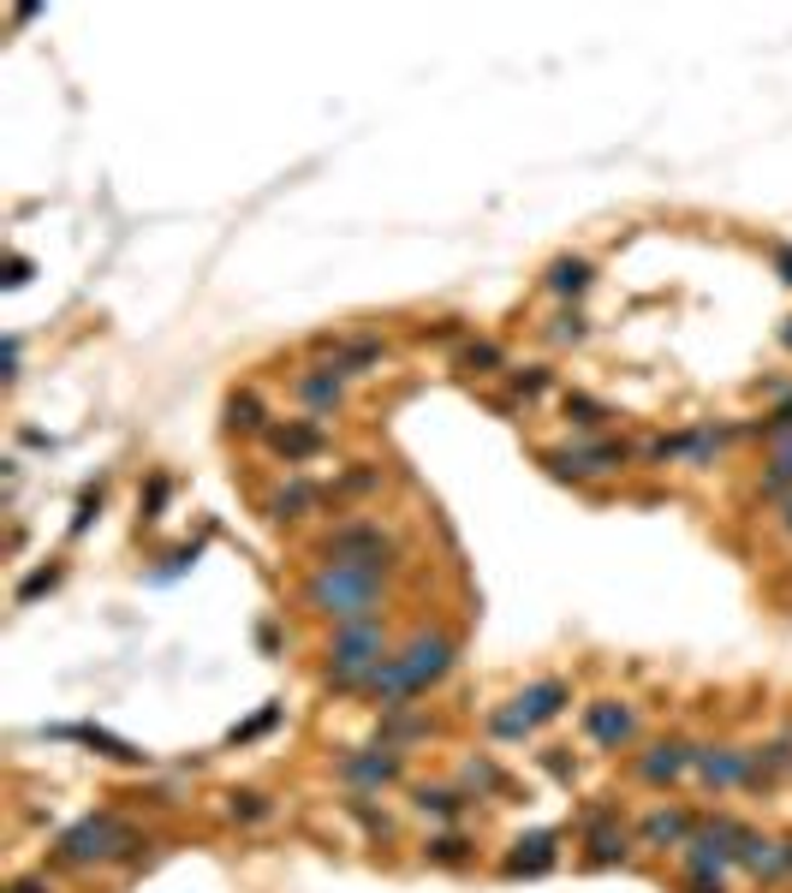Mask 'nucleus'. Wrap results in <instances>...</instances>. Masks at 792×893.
I'll return each instance as SVG.
<instances>
[{"label":"nucleus","mask_w":792,"mask_h":893,"mask_svg":"<svg viewBox=\"0 0 792 893\" xmlns=\"http://www.w3.org/2000/svg\"><path fill=\"white\" fill-rule=\"evenodd\" d=\"M138 834H131L120 816H90V823H78L61 840V858L66 863H96V858H138Z\"/></svg>","instance_id":"f03ea898"},{"label":"nucleus","mask_w":792,"mask_h":893,"mask_svg":"<svg viewBox=\"0 0 792 893\" xmlns=\"http://www.w3.org/2000/svg\"><path fill=\"white\" fill-rule=\"evenodd\" d=\"M566 417L578 423V429H596V423H603L608 412H603L596 400H584V393H566Z\"/></svg>","instance_id":"aec40b11"},{"label":"nucleus","mask_w":792,"mask_h":893,"mask_svg":"<svg viewBox=\"0 0 792 893\" xmlns=\"http://www.w3.org/2000/svg\"><path fill=\"white\" fill-rule=\"evenodd\" d=\"M692 816H680V810H655L650 823H643V840L650 846H692Z\"/></svg>","instance_id":"f8f14e48"},{"label":"nucleus","mask_w":792,"mask_h":893,"mask_svg":"<svg viewBox=\"0 0 792 893\" xmlns=\"http://www.w3.org/2000/svg\"><path fill=\"white\" fill-rule=\"evenodd\" d=\"M381 566L388 560H322L311 584H304V596H311V608L334 613L340 625H358V620H376V602H381Z\"/></svg>","instance_id":"f257e3e1"},{"label":"nucleus","mask_w":792,"mask_h":893,"mask_svg":"<svg viewBox=\"0 0 792 893\" xmlns=\"http://www.w3.org/2000/svg\"><path fill=\"white\" fill-rule=\"evenodd\" d=\"M299 400H304V405H316V412H334V405H340V375H334V370H311V375H299Z\"/></svg>","instance_id":"4468645a"},{"label":"nucleus","mask_w":792,"mask_h":893,"mask_svg":"<svg viewBox=\"0 0 792 893\" xmlns=\"http://www.w3.org/2000/svg\"><path fill=\"white\" fill-rule=\"evenodd\" d=\"M692 763H697L692 744H650V751L638 756V774H643L650 786H668V781H680V774L692 769Z\"/></svg>","instance_id":"0eeeda50"},{"label":"nucleus","mask_w":792,"mask_h":893,"mask_svg":"<svg viewBox=\"0 0 792 893\" xmlns=\"http://www.w3.org/2000/svg\"><path fill=\"white\" fill-rule=\"evenodd\" d=\"M692 769H697L709 786H745V781H751V756L733 751V744H703Z\"/></svg>","instance_id":"39448f33"},{"label":"nucleus","mask_w":792,"mask_h":893,"mask_svg":"<svg viewBox=\"0 0 792 893\" xmlns=\"http://www.w3.org/2000/svg\"><path fill=\"white\" fill-rule=\"evenodd\" d=\"M739 863H745L751 875H786V870H792V840L745 834V840H739Z\"/></svg>","instance_id":"423d86ee"},{"label":"nucleus","mask_w":792,"mask_h":893,"mask_svg":"<svg viewBox=\"0 0 792 893\" xmlns=\"http://www.w3.org/2000/svg\"><path fill=\"white\" fill-rule=\"evenodd\" d=\"M316 501V489H304V482H292V489H281V494H274V519H304V507H311Z\"/></svg>","instance_id":"a211bd4d"},{"label":"nucleus","mask_w":792,"mask_h":893,"mask_svg":"<svg viewBox=\"0 0 792 893\" xmlns=\"http://www.w3.org/2000/svg\"><path fill=\"white\" fill-rule=\"evenodd\" d=\"M566 697H572V691H566L561 679H542V685H531V691L512 697V715H519L524 727H531V721H549V715L566 709Z\"/></svg>","instance_id":"1a4fd4ad"},{"label":"nucleus","mask_w":792,"mask_h":893,"mask_svg":"<svg viewBox=\"0 0 792 893\" xmlns=\"http://www.w3.org/2000/svg\"><path fill=\"white\" fill-rule=\"evenodd\" d=\"M524 846H531V852H512V858H507V870H512V875H519V870H542V863L554 858V840H549V834H531Z\"/></svg>","instance_id":"f3484780"},{"label":"nucleus","mask_w":792,"mask_h":893,"mask_svg":"<svg viewBox=\"0 0 792 893\" xmlns=\"http://www.w3.org/2000/svg\"><path fill=\"white\" fill-rule=\"evenodd\" d=\"M48 584H54V573H36L31 584H24V602H31V596H42V590H48Z\"/></svg>","instance_id":"a878e982"},{"label":"nucleus","mask_w":792,"mask_h":893,"mask_svg":"<svg viewBox=\"0 0 792 893\" xmlns=\"http://www.w3.org/2000/svg\"><path fill=\"white\" fill-rule=\"evenodd\" d=\"M584 733H590L596 744H626L632 739V709H620V703H590Z\"/></svg>","instance_id":"9d476101"},{"label":"nucleus","mask_w":792,"mask_h":893,"mask_svg":"<svg viewBox=\"0 0 792 893\" xmlns=\"http://www.w3.org/2000/svg\"><path fill=\"white\" fill-rule=\"evenodd\" d=\"M786 524H792V507H786Z\"/></svg>","instance_id":"cd10ccee"},{"label":"nucleus","mask_w":792,"mask_h":893,"mask_svg":"<svg viewBox=\"0 0 792 893\" xmlns=\"http://www.w3.org/2000/svg\"><path fill=\"white\" fill-rule=\"evenodd\" d=\"M322 351H334V375H364L388 358V346L376 334H364V340H322Z\"/></svg>","instance_id":"6e6552de"},{"label":"nucleus","mask_w":792,"mask_h":893,"mask_svg":"<svg viewBox=\"0 0 792 893\" xmlns=\"http://www.w3.org/2000/svg\"><path fill=\"white\" fill-rule=\"evenodd\" d=\"M346 781H358V786H388L393 774H400V756H381V751H358V756H346L340 763Z\"/></svg>","instance_id":"9b49d317"},{"label":"nucleus","mask_w":792,"mask_h":893,"mask_svg":"<svg viewBox=\"0 0 792 893\" xmlns=\"http://www.w3.org/2000/svg\"><path fill=\"white\" fill-rule=\"evenodd\" d=\"M465 781H471V786H489V793H495V786H501V774H495L489 763H465Z\"/></svg>","instance_id":"393cba45"},{"label":"nucleus","mask_w":792,"mask_h":893,"mask_svg":"<svg viewBox=\"0 0 792 893\" xmlns=\"http://www.w3.org/2000/svg\"><path fill=\"white\" fill-rule=\"evenodd\" d=\"M781 269H786V281H792V251H781Z\"/></svg>","instance_id":"bb28decb"},{"label":"nucleus","mask_w":792,"mask_h":893,"mask_svg":"<svg viewBox=\"0 0 792 893\" xmlns=\"http://www.w3.org/2000/svg\"><path fill=\"white\" fill-rule=\"evenodd\" d=\"M542 388H549V370H519L512 375V393H519V400H536Z\"/></svg>","instance_id":"5701e85b"},{"label":"nucleus","mask_w":792,"mask_h":893,"mask_svg":"<svg viewBox=\"0 0 792 893\" xmlns=\"http://www.w3.org/2000/svg\"><path fill=\"white\" fill-rule=\"evenodd\" d=\"M227 810H232V816H245V823H257V816H269V804H262L257 793H232Z\"/></svg>","instance_id":"b1692460"},{"label":"nucleus","mask_w":792,"mask_h":893,"mask_svg":"<svg viewBox=\"0 0 792 893\" xmlns=\"http://www.w3.org/2000/svg\"><path fill=\"white\" fill-rule=\"evenodd\" d=\"M400 667H405V679H412V697H417V691H430V685L453 667V638H442V632L412 638V643L400 650Z\"/></svg>","instance_id":"20e7f679"},{"label":"nucleus","mask_w":792,"mask_h":893,"mask_svg":"<svg viewBox=\"0 0 792 893\" xmlns=\"http://www.w3.org/2000/svg\"><path fill=\"white\" fill-rule=\"evenodd\" d=\"M269 447L286 459H304V453H322V429L316 423H286V429H269Z\"/></svg>","instance_id":"ddd939ff"},{"label":"nucleus","mask_w":792,"mask_h":893,"mask_svg":"<svg viewBox=\"0 0 792 893\" xmlns=\"http://www.w3.org/2000/svg\"><path fill=\"white\" fill-rule=\"evenodd\" d=\"M459 363H465V370H477V375H489V370H501V346L477 340V346H465V351H459Z\"/></svg>","instance_id":"6ab92c4d"},{"label":"nucleus","mask_w":792,"mask_h":893,"mask_svg":"<svg viewBox=\"0 0 792 893\" xmlns=\"http://www.w3.org/2000/svg\"><path fill=\"white\" fill-rule=\"evenodd\" d=\"M549 286H554V292H584V286H590V262H584V257H566V262H554Z\"/></svg>","instance_id":"2eb2a0df"},{"label":"nucleus","mask_w":792,"mask_h":893,"mask_svg":"<svg viewBox=\"0 0 792 893\" xmlns=\"http://www.w3.org/2000/svg\"><path fill=\"white\" fill-rule=\"evenodd\" d=\"M381 655H388V638H381L376 620L340 625V632H334V673L328 679L340 685V691H358V679L381 662Z\"/></svg>","instance_id":"7ed1b4c3"},{"label":"nucleus","mask_w":792,"mask_h":893,"mask_svg":"<svg viewBox=\"0 0 792 893\" xmlns=\"http://www.w3.org/2000/svg\"><path fill=\"white\" fill-rule=\"evenodd\" d=\"M417 810H423V816H459L465 798L447 793V786H423V793H417Z\"/></svg>","instance_id":"dca6fc26"},{"label":"nucleus","mask_w":792,"mask_h":893,"mask_svg":"<svg viewBox=\"0 0 792 893\" xmlns=\"http://www.w3.org/2000/svg\"><path fill=\"white\" fill-rule=\"evenodd\" d=\"M232 429H262V405L251 400V393H239V400H232Z\"/></svg>","instance_id":"4be33fe9"},{"label":"nucleus","mask_w":792,"mask_h":893,"mask_svg":"<svg viewBox=\"0 0 792 893\" xmlns=\"http://www.w3.org/2000/svg\"><path fill=\"white\" fill-rule=\"evenodd\" d=\"M430 858H435V863H465L471 852H465L459 834H442V840H430Z\"/></svg>","instance_id":"412c9836"}]
</instances>
